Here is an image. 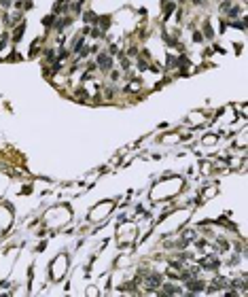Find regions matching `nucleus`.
I'll return each mask as SVG.
<instances>
[{
    "label": "nucleus",
    "mask_w": 248,
    "mask_h": 297,
    "mask_svg": "<svg viewBox=\"0 0 248 297\" xmlns=\"http://www.w3.org/2000/svg\"><path fill=\"white\" fill-rule=\"evenodd\" d=\"M91 32H93V34H91V36H95V38H102V36H104V32H102L100 28H93Z\"/></svg>",
    "instance_id": "obj_7"
},
{
    "label": "nucleus",
    "mask_w": 248,
    "mask_h": 297,
    "mask_svg": "<svg viewBox=\"0 0 248 297\" xmlns=\"http://www.w3.org/2000/svg\"><path fill=\"white\" fill-rule=\"evenodd\" d=\"M218 261H214V259H208V261H204V267H216Z\"/></svg>",
    "instance_id": "obj_6"
},
{
    "label": "nucleus",
    "mask_w": 248,
    "mask_h": 297,
    "mask_svg": "<svg viewBox=\"0 0 248 297\" xmlns=\"http://www.w3.org/2000/svg\"><path fill=\"white\" fill-rule=\"evenodd\" d=\"M95 62H98V66H100V70H104V72H108V70L112 68V59L106 55V53H100L98 55V59H95Z\"/></svg>",
    "instance_id": "obj_1"
},
{
    "label": "nucleus",
    "mask_w": 248,
    "mask_h": 297,
    "mask_svg": "<svg viewBox=\"0 0 248 297\" xmlns=\"http://www.w3.org/2000/svg\"><path fill=\"white\" fill-rule=\"evenodd\" d=\"M163 293H165V295H180L182 291L176 287V284H165V287H163Z\"/></svg>",
    "instance_id": "obj_4"
},
{
    "label": "nucleus",
    "mask_w": 248,
    "mask_h": 297,
    "mask_svg": "<svg viewBox=\"0 0 248 297\" xmlns=\"http://www.w3.org/2000/svg\"><path fill=\"white\" fill-rule=\"evenodd\" d=\"M98 19L100 17H95V13H91V11L85 13V21H87V24H98Z\"/></svg>",
    "instance_id": "obj_5"
},
{
    "label": "nucleus",
    "mask_w": 248,
    "mask_h": 297,
    "mask_svg": "<svg viewBox=\"0 0 248 297\" xmlns=\"http://www.w3.org/2000/svg\"><path fill=\"white\" fill-rule=\"evenodd\" d=\"M187 289H191V293H199V291L204 289V282L202 280H187Z\"/></svg>",
    "instance_id": "obj_3"
},
{
    "label": "nucleus",
    "mask_w": 248,
    "mask_h": 297,
    "mask_svg": "<svg viewBox=\"0 0 248 297\" xmlns=\"http://www.w3.org/2000/svg\"><path fill=\"white\" fill-rule=\"evenodd\" d=\"M53 21H55V15H49V17H45V26H53Z\"/></svg>",
    "instance_id": "obj_8"
},
{
    "label": "nucleus",
    "mask_w": 248,
    "mask_h": 297,
    "mask_svg": "<svg viewBox=\"0 0 248 297\" xmlns=\"http://www.w3.org/2000/svg\"><path fill=\"white\" fill-rule=\"evenodd\" d=\"M147 287H149V289L161 287V276H159V274H151V276L147 278Z\"/></svg>",
    "instance_id": "obj_2"
}]
</instances>
